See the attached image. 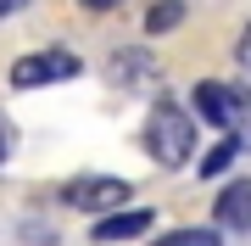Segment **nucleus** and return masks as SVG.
<instances>
[{"label": "nucleus", "mask_w": 251, "mask_h": 246, "mask_svg": "<svg viewBox=\"0 0 251 246\" xmlns=\"http://www.w3.org/2000/svg\"><path fill=\"white\" fill-rule=\"evenodd\" d=\"M145 151L162 168H184L196 157V112L179 101H156L151 118H145Z\"/></svg>", "instance_id": "obj_1"}, {"label": "nucleus", "mask_w": 251, "mask_h": 246, "mask_svg": "<svg viewBox=\"0 0 251 246\" xmlns=\"http://www.w3.org/2000/svg\"><path fill=\"white\" fill-rule=\"evenodd\" d=\"M84 62L73 51H34V56H17L11 62V90H45V84H62V79H78Z\"/></svg>", "instance_id": "obj_2"}, {"label": "nucleus", "mask_w": 251, "mask_h": 246, "mask_svg": "<svg viewBox=\"0 0 251 246\" xmlns=\"http://www.w3.org/2000/svg\"><path fill=\"white\" fill-rule=\"evenodd\" d=\"M128 201V179L117 173H84V179L62 185V207H78V213H117Z\"/></svg>", "instance_id": "obj_3"}, {"label": "nucleus", "mask_w": 251, "mask_h": 246, "mask_svg": "<svg viewBox=\"0 0 251 246\" xmlns=\"http://www.w3.org/2000/svg\"><path fill=\"white\" fill-rule=\"evenodd\" d=\"M196 118L212 123V129H224V135H229L234 123L246 129V118H251V95H234L229 84L201 79V84H196Z\"/></svg>", "instance_id": "obj_4"}, {"label": "nucleus", "mask_w": 251, "mask_h": 246, "mask_svg": "<svg viewBox=\"0 0 251 246\" xmlns=\"http://www.w3.org/2000/svg\"><path fill=\"white\" fill-rule=\"evenodd\" d=\"M218 229H234V235H251V179H229L212 201Z\"/></svg>", "instance_id": "obj_5"}, {"label": "nucleus", "mask_w": 251, "mask_h": 246, "mask_svg": "<svg viewBox=\"0 0 251 246\" xmlns=\"http://www.w3.org/2000/svg\"><path fill=\"white\" fill-rule=\"evenodd\" d=\"M156 213L151 207H128V213H100V224L90 229L95 241H134V235H151Z\"/></svg>", "instance_id": "obj_6"}, {"label": "nucleus", "mask_w": 251, "mask_h": 246, "mask_svg": "<svg viewBox=\"0 0 251 246\" xmlns=\"http://www.w3.org/2000/svg\"><path fill=\"white\" fill-rule=\"evenodd\" d=\"M156 73V56L151 51H117L112 56V79L117 84H140V79H151Z\"/></svg>", "instance_id": "obj_7"}, {"label": "nucleus", "mask_w": 251, "mask_h": 246, "mask_svg": "<svg viewBox=\"0 0 251 246\" xmlns=\"http://www.w3.org/2000/svg\"><path fill=\"white\" fill-rule=\"evenodd\" d=\"M151 246H224V235H218V229H201V224H184V229L156 235Z\"/></svg>", "instance_id": "obj_8"}, {"label": "nucleus", "mask_w": 251, "mask_h": 246, "mask_svg": "<svg viewBox=\"0 0 251 246\" xmlns=\"http://www.w3.org/2000/svg\"><path fill=\"white\" fill-rule=\"evenodd\" d=\"M179 23H184V0H156L145 11V34H173Z\"/></svg>", "instance_id": "obj_9"}, {"label": "nucleus", "mask_w": 251, "mask_h": 246, "mask_svg": "<svg viewBox=\"0 0 251 246\" xmlns=\"http://www.w3.org/2000/svg\"><path fill=\"white\" fill-rule=\"evenodd\" d=\"M234 157H240V140H234V135H224V140H218L212 151H206V163H201V173H206V179H212V173H224V168L234 163Z\"/></svg>", "instance_id": "obj_10"}, {"label": "nucleus", "mask_w": 251, "mask_h": 246, "mask_svg": "<svg viewBox=\"0 0 251 246\" xmlns=\"http://www.w3.org/2000/svg\"><path fill=\"white\" fill-rule=\"evenodd\" d=\"M240 67L251 73V23H246V34H240Z\"/></svg>", "instance_id": "obj_11"}, {"label": "nucleus", "mask_w": 251, "mask_h": 246, "mask_svg": "<svg viewBox=\"0 0 251 246\" xmlns=\"http://www.w3.org/2000/svg\"><path fill=\"white\" fill-rule=\"evenodd\" d=\"M84 11H112V6H123V0H78Z\"/></svg>", "instance_id": "obj_12"}, {"label": "nucleus", "mask_w": 251, "mask_h": 246, "mask_svg": "<svg viewBox=\"0 0 251 246\" xmlns=\"http://www.w3.org/2000/svg\"><path fill=\"white\" fill-rule=\"evenodd\" d=\"M11 11H23V0H0V17H11Z\"/></svg>", "instance_id": "obj_13"}, {"label": "nucleus", "mask_w": 251, "mask_h": 246, "mask_svg": "<svg viewBox=\"0 0 251 246\" xmlns=\"http://www.w3.org/2000/svg\"><path fill=\"white\" fill-rule=\"evenodd\" d=\"M0 163H6V129H0Z\"/></svg>", "instance_id": "obj_14"}]
</instances>
